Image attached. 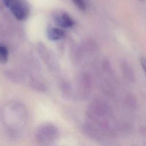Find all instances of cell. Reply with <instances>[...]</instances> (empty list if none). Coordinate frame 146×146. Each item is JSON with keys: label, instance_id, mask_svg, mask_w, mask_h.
<instances>
[{"label": "cell", "instance_id": "1", "mask_svg": "<svg viewBox=\"0 0 146 146\" xmlns=\"http://www.w3.org/2000/svg\"><path fill=\"white\" fill-rule=\"evenodd\" d=\"M26 106L18 100L5 103L0 108V120L8 136L18 139L21 136L28 120Z\"/></svg>", "mask_w": 146, "mask_h": 146}, {"label": "cell", "instance_id": "2", "mask_svg": "<svg viewBox=\"0 0 146 146\" xmlns=\"http://www.w3.org/2000/svg\"><path fill=\"white\" fill-rule=\"evenodd\" d=\"M58 136L57 127L51 123L42 124L38 128L35 132L36 140L38 143L43 145L52 144Z\"/></svg>", "mask_w": 146, "mask_h": 146}, {"label": "cell", "instance_id": "3", "mask_svg": "<svg viewBox=\"0 0 146 146\" xmlns=\"http://www.w3.org/2000/svg\"><path fill=\"white\" fill-rule=\"evenodd\" d=\"M3 2L17 19L25 20L28 17L29 9L24 0H3Z\"/></svg>", "mask_w": 146, "mask_h": 146}, {"label": "cell", "instance_id": "4", "mask_svg": "<svg viewBox=\"0 0 146 146\" xmlns=\"http://www.w3.org/2000/svg\"><path fill=\"white\" fill-rule=\"evenodd\" d=\"M111 114V109L109 105L99 99L93 100L90 104L87 115L107 119Z\"/></svg>", "mask_w": 146, "mask_h": 146}, {"label": "cell", "instance_id": "5", "mask_svg": "<svg viewBox=\"0 0 146 146\" xmlns=\"http://www.w3.org/2000/svg\"><path fill=\"white\" fill-rule=\"evenodd\" d=\"M82 130L86 136L95 141H102L106 137L103 132L90 121L83 124Z\"/></svg>", "mask_w": 146, "mask_h": 146}, {"label": "cell", "instance_id": "6", "mask_svg": "<svg viewBox=\"0 0 146 146\" xmlns=\"http://www.w3.org/2000/svg\"><path fill=\"white\" fill-rule=\"evenodd\" d=\"M56 24L62 28H69L74 25V21L67 13H64L55 17Z\"/></svg>", "mask_w": 146, "mask_h": 146}, {"label": "cell", "instance_id": "7", "mask_svg": "<svg viewBox=\"0 0 146 146\" xmlns=\"http://www.w3.org/2000/svg\"><path fill=\"white\" fill-rule=\"evenodd\" d=\"M65 31L58 27H51L48 29L47 35L48 38L52 41H55L63 38L65 36Z\"/></svg>", "mask_w": 146, "mask_h": 146}, {"label": "cell", "instance_id": "8", "mask_svg": "<svg viewBox=\"0 0 146 146\" xmlns=\"http://www.w3.org/2000/svg\"><path fill=\"white\" fill-rule=\"evenodd\" d=\"M9 58V51L7 48L3 44H0V63H6Z\"/></svg>", "mask_w": 146, "mask_h": 146}, {"label": "cell", "instance_id": "9", "mask_svg": "<svg viewBox=\"0 0 146 146\" xmlns=\"http://www.w3.org/2000/svg\"><path fill=\"white\" fill-rule=\"evenodd\" d=\"M125 104L128 109L134 110L136 106V102L133 97L129 96L125 100Z\"/></svg>", "mask_w": 146, "mask_h": 146}, {"label": "cell", "instance_id": "10", "mask_svg": "<svg viewBox=\"0 0 146 146\" xmlns=\"http://www.w3.org/2000/svg\"><path fill=\"white\" fill-rule=\"evenodd\" d=\"M74 5L80 10L84 11L86 9V4L84 0H72Z\"/></svg>", "mask_w": 146, "mask_h": 146}, {"label": "cell", "instance_id": "11", "mask_svg": "<svg viewBox=\"0 0 146 146\" xmlns=\"http://www.w3.org/2000/svg\"><path fill=\"white\" fill-rule=\"evenodd\" d=\"M139 132L142 136L146 138V125H142L139 128Z\"/></svg>", "mask_w": 146, "mask_h": 146}, {"label": "cell", "instance_id": "12", "mask_svg": "<svg viewBox=\"0 0 146 146\" xmlns=\"http://www.w3.org/2000/svg\"><path fill=\"white\" fill-rule=\"evenodd\" d=\"M140 63L142 68H143L145 73L146 74V59L144 58H141L140 59Z\"/></svg>", "mask_w": 146, "mask_h": 146}]
</instances>
